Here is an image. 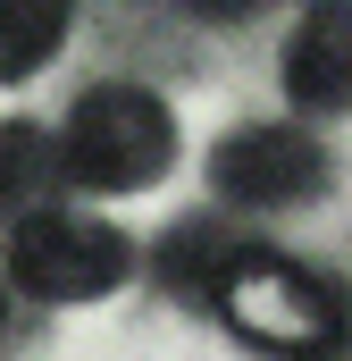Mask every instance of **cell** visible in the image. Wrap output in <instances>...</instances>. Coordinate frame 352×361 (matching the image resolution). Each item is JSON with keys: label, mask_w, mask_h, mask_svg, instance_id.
I'll return each instance as SVG.
<instances>
[{"label": "cell", "mask_w": 352, "mask_h": 361, "mask_svg": "<svg viewBox=\"0 0 352 361\" xmlns=\"http://www.w3.org/2000/svg\"><path fill=\"white\" fill-rule=\"evenodd\" d=\"M0 319H8V294H0Z\"/></svg>", "instance_id": "9c48e42d"}, {"label": "cell", "mask_w": 352, "mask_h": 361, "mask_svg": "<svg viewBox=\"0 0 352 361\" xmlns=\"http://www.w3.org/2000/svg\"><path fill=\"white\" fill-rule=\"evenodd\" d=\"M8 277L42 302H84L109 294L126 277V235L101 227V219H68V210H42V219H17L8 235Z\"/></svg>", "instance_id": "3957f363"}, {"label": "cell", "mask_w": 352, "mask_h": 361, "mask_svg": "<svg viewBox=\"0 0 352 361\" xmlns=\"http://www.w3.org/2000/svg\"><path fill=\"white\" fill-rule=\"evenodd\" d=\"M218 311L235 319V336H252L268 353H327L344 336V294L336 277L294 269V261H244L227 277Z\"/></svg>", "instance_id": "7a4b0ae2"}, {"label": "cell", "mask_w": 352, "mask_h": 361, "mask_svg": "<svg viewBox=\"0 0 352 361\" xmlns=\"http://www.w3.org/2000/svg\"><path fill=\"white\" fill-rule=\"evenodd\" d=\"M210 177H218L227 202H244V210H294V202H310L327 185V152L302 126L268 118V126H235L210 152Z\"/></svg>", "instance_id": "277c9868"}, {"label": "cell", "mask_w": 352, "mask_h": 361, "mask_svg": "<svg viewBox=\"0 0 352 361\" xmlns=\"http://www.w3.org/2000/svg\"><path fill=\"white\" fill-rule=\"evenodd\" d=\"M244 269V244L218 227V219H184L168 244H160V277H168L176 294H227V277Z\"/></svg>", "instance_id": "52a82bcc"}, {"label": "cell", "mask_w": 352, "mask_h": 361, "mask_svg": "<svg viewBox=\"0 0 352 361\" xmlns=\"http://www.w3.org/2000/svg\"><path fill=\"white\" fill-rule=\"evenodd\" d=\"M285 92L302 109H352V8H310L285 42Z\"/></svg>", "instance_id": "5b68a950"}, {"label": "cell", "mask_w": 352, "mask_h": 361, "mask_svg": "<svg viewBox=\"0 0 352 361\" xmlns=\"http://www.w3.org/2000/svg\"><path fill=\"white\" fill-rule=\"evenodd\" d=\"M51 185H59V135L8 118L0 126V219H42Z\"/></svg>", "instance_id": "8992f818"}, {"label": "cell", "mask_w": 352, "mask_h": 361, "mask_svg": "<svg viewBox=\"0 0 352 361\" xmlns=\"http://www.w3.org/2000/svg\"><path fill=\"white\" fill-rule=\"evenodd\" d=\"M168 160H176V126L143 85H92L59 126V177L101 185V193H134Z\"/></svg>", "instance_id": "6da1fadb"}, {"label": "cell", "mask_w": 352, "mask_h": 361, "mask_svg": "<svg viewBox=\"0 0 352 361\" xmlns=\"http://www.w3.org/2000/svg\"><path fill=\"white\" fill-rule=\"evenodd\" d=\"M68 34V8L59 0H0V85L34 76Z\"/></svg>", "instance_id": "ba28073f"}]
</instances>
